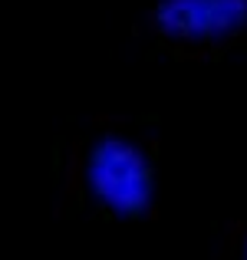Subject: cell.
<instances>
[{"mask_svg":"<svg viewBox=\"0 0 247 260\" xmlns=\"http://www.w3.org/2000/svg\"><path fill=\"white\" fill-rule=\"evenodd\" d=\"M89 188L119 217L142 214L152 204V175L145 155L126 139H102L89 155Z\"/></svg>","mask_w":247,"mask_h":260,"instance_id":"cell-1","label":"cell"},{"mask_svg":"<svg viewBox=\"0 0 247 260\" xmlns=\"http://www.w3.org/2000/svg\"><path fill=\"white\" fill-rule=\"evenodd\" d=\"M155 23L175 40H218L247 23V0H159Z\"/></svg>","mask_w":247,"mask_h":260,"instance_id":"cell-2","label":"cell"}]
</instances>
